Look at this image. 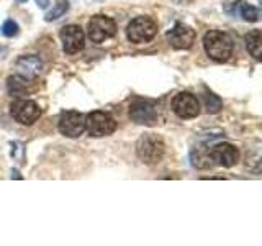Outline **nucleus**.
Segmentation results:
<instances>
[{
	"mask_svg": "<svg viewBox=\"0 0 262 246\" xmlns=\"http://www.w3.org/2000/svg\"><path fill=\"white\" fill-rule=\"evenodd\" d=\"M59 36L62 41L64 53L76 54L84 48L85 35H84V31H82V28L77 27V25H68V27H64L59 33Z\"/></svg>",
	"mask_w": 262,
	"mask_h": 246,
	"instance_id": "obj_11",
	"label": "nucleus"
},
{
	"mask_svg": "<svg viewBox=\"0 0 262 246\" xmlns=\"http://www.w3.org/2000/svg\"><path fill=\"white\" fill-rule=\"evenodd\" d=\"M18 4H25V2H28V0H16Z\"/></svg>",
	"mask_w": 262,
	"mask_h": 246,
	"instance_id": "obj_21",
	"label": "nucleus"
},
{
	"mask_svg": "<svg viewBox=\"0 0 262 246\" xmlns=\"http://www.w3.org/2000/svg\"><path fill=\"white\" fill-rule=\"evenodd\" d=\"M192 164L195 168H210L211 166V159H210V154L208 151H205L203 148H196L195 151H192Z\"/></svg>",
	"mask_w": 262,
	"mask_h": 246,
	"instance_id": "obj_17",
	"label": "nucleus"
},
{
	"mask_svg": "<svg viewBox=\"0 0 262 246\" xmlns=\"http://www.w3.org/2000/svg\"><path fill=\"white\" fill-rule=\"evenodd\" d=\"M211 164L223 168H233L234 164L239 161V151L237 148L229 145V143H218L215 146H211L208 150Z\"/></svg>",
	"mask_w": 262,
	"mask_h": 246,
	"instance_id": "obj_9",
	"label": "nucleus"
},
{
	"mask_svg": "<svg viewBox=\"0 0 262 246\" xmlns=\"http://www.w3.org/2000/svg\"><path fill=\"white\" fill-rule=\"evenodd\" d=\"M15 69L18 72V76H21L25 80H33L43 71V61L35 54L20 56L15 63Z\"/></svg>",
	"mask_w": 262,
	"mask_h": 246,
	"instance_id": "obj_13",
	"label": "nucleus"
},
{
	"mask_svg": "<svg viewBox=\"0 0 262 246\" xmlns=\"http://www.w3.org/2000/svg\"><path fill=\"white\" fill-rule=\"evenodd\" d=\"M172 110L176 112L179 118H195L200 113V104L196 97L190 92H179L172 98Z\"/></svg>",
	"mask_w": 262,
	"mask_h": 246,
	"instance_id": "obj_8",
	"label": "nucleus"
},
{
	"mask_svg": "<svg viewBox=\"0 0 262 246\" xmlns=\"http://www.w3.org/2000/svg\"><path fill=\"white\" fill-rule=\"evenodd\" d=\"M35 2L39 8H46L49 5V0H35Z\"/></svg>",
	"mask_w": 262,
	"mask_h": 246,
	"instance_id": "obj_20",
	"label": "nucleus"
},
{
	"mask_svg": "<svg viewBox=\"0 0 262 246\" xmlns=\"http://www.w3.org/2000/svg\"><path fill=\"white\" fill-rule=\"evenodd\" d=\"M246 48L251 53V56L256 57L257 61H260V43H262V36H260V30H252L246 35Z\"/></svg>",
	"mask_w": 262,
	"mask_h": 246,
	"instance_id": "obj_15",
	"label": "nucleus"
},
{
	"mask_svg": "<svg viewBox=\"0 0 262 246\" xmlns=\"http://www.w3.org/2000/svg\"><path fill=\"white\" fill-rule=\"evenodd\" d=\"M129 117L133 121L139 123V125H147L152 127L158 121V112H156L154 105L146 100H136L129 107Z\"/></svg>",
	"mask_w": 262,
	"mask_h": 246,
	"instance_id": "obj_12",
	"label": "nucleus"
},
{
	"mask_svg": "<svg viewBox=\"0 0 262 246\" xmlns=\"http://www.w3.org/2000/svg\"><path fill=\"white\" fill-rule=\"evenodd\" d=\"M18 23L13 22V20H5L2 25V35L7 38H13L18 35Z\"/></svg>",
	"mask_w": 262,
	"mask_h": 246,
	"instance_id": "obj_19",
	"label": "nucleus"
},
{
	"mask_svg": "<svg viewBox=\"0 0 262 246\" xmlns=\"http://www.w3.org/2000/svg\"><path fill=\"white\" fill-rule=\"evenodd\" d=\"M10 113L21 125H33L41 117V109L36 102L27 100V98H18V100L12 102Z\"/></svg>",
	"mask_w": 262,
	"mask_h": 246,
	"instance_id": "obj_6",
	"label": "nucleus"
},
{
	"mask_svg": "<svg viewBox=\"0 0 262 246\" xmlns=\"http://www.w3.org/2000/svg\"><path fill=\"white\" fill-rule=\"evenodd\" d=\"M69 10V0H56L53 8L46 13L45 20L46 22H54V20H59L61 16Z\"/></svg>",
	"mask_w": 262,
	"mask_h": 246,
	"instance_id": "obj_16",
	"label": "nucleus"
},
{
	"mask_svg": "<svg viewBox=\"0 0 262 246\" xmlns=\"http://www.w3.org/2000/svg\"><path fill=\"white\" fill-rule=\"evenodd\" d=\"M117 33V23L113 18L105 15H95L89 22V38L94 43H102L105 39H110Z\"/></svg>",
	"mask_w": 262,
	"mask_h": 246,
	"instance_id": "obj_5",
	"label": "nucleus"
},
{
	"mask_svg": "<svg viewBox=\"0 0 262 246\" xmlns=\"http://www.w3.org/2000/svg\"><path fill=\"white\" fill-rule=\"evenodd\" d=\"M85 130L89 131L90 136H95V138L108 136L117 130V121L113 120L112 115L95 110L85 117Z\"/></svg>",
	"mask_w": 262,
	"mask_h": 246,
	"instance_id": "obj_4",
	"label": "nucleus"
},
{
	"mask_svg": "<svg viewBox=\"0 0 262 246\" xmlns=\"http://www.w3.org/2000/svg\"><path fill=\"white\" fill-rule=\"evenodd\" d=\"M231 7H233V10H228L231 15L241 16L244 22H251V23L259 22V16H260L259 10L256 7L249 5L248 2H244V0H236V2L231 4Z\"/></svg>",
	"mask_w": 262,
	"mask_h": 246,
	"instance_id": "obj_14",
	"label": "nucleus"
},
{
	"mask_svg": "<svg viewBox=\"0 0 262 246\" xmlns=\"http://www.w3.org/2000/svg\"><path fill=\"white\" fill-rule=\"evenodd\" d=\"M164 151H166V146H164L162 138L152 133L143 135L136 143L138 158L146 164H158L162 159Z\"/></svg>",
	"mask_w": 262,
	"mask_h": 246,
	"instance_id": "obj_2",
	"label": "nucleus"
},
{
	"mask_svg": "<svg viewBox=\"0 0 262 246\" xmlns=\"http://www.w3.org/2000/svg\"><path fill=\"white\" fill-rule=\"evenodd\" d=\"M166 38L172 48L190 49L195 43V31L184 23H176L174 27L167 31Z\"/></svg>",
	"mask_w": 262,
	"mask_h": 246,
	"instance_id": "obj_10",
	"label": "nucleus"
},
{
	"mask_svg": "<svg viewBox=\"0 0 262 246\" xmlns=\"http://www.w3.org/2000/svg\"><path fill=\"white\" fill-rule=\"evenodd\" d=\"M158 35V23H156L151 16H136L135 20L126 28V36L131 43L141 45L151 41Z\"/></svg>",
	"mask_w": 262,
	"mask_h": 246,
	"instance_id": "obj_3",
	"label": "nucleus"
},
{
	"mask_svg": "<svg viewBox=\"0 0 262 246\" xmlns=\"http://www.w3.org/2000/svg\"><path fill=\"white\" fill-rule=\"evenodd\" d=\"M203 48L213 61L225 63L231 56L234 43L233 38L228 33L220 30H211L203 36Z\"/></svg>",
	"mask_w": 262,
	"mask_h": 246,
	"instance_id": "obj_1",
	"label": "nucleus"
},
{
	"mask_svg": "<svg viewBox=\"0 0 262 246\" xmlns=\"http://www.w3.org/2000/svg\"><path fill=\"white\" fill-rule=\"evenodd\" d=\"M203 98H205V105H207L208 113H218L221 109H223V102L220 100V97L210 92V90H205Z\"/></svg>",
	"mask_w": 262,
	"mask_h": 246,
	"instance_id": "obj_18",
	"label": "nucleus"
},
{
	"mask_svg": "<svg viewBox=\"0 0 262 246\" xmlns=\"http://www.w3.org/2000/svg\"><path fill=\"white\" fill-rule=\"evenodd\" d=\"M57 128H59V131L64 136L77 138L85 130V115L74 110L62 112L59 121H57Z\"/></svg>",
	"mask_w": 262,
	"mask_h": 246,
	"instance_id": "obj_7",
	"label": "nucleus"
}]
</instances>
